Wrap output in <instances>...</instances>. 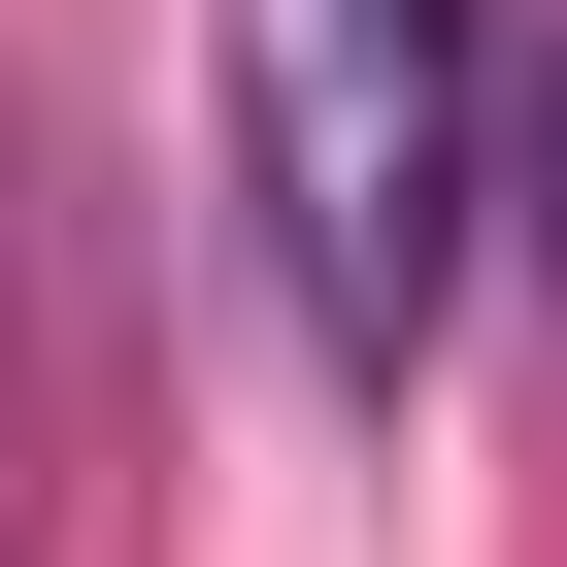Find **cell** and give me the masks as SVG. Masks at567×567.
Wrapping results in <instances>:
<instances>
[{"label":"cell","mask_w":567,"mask_h":567,"mask_svg":"<svg viewBox=\"0 0 567 567\" xmlns=\"http://www.w3.org/2000/svg\"><path fill=\"white\" fill-rule=\"evenodd\" d=\"M234 200H267V301H301V368H434L467 301V200H501V68L467 0H234Z\"/></svg>","instance_id":"obj_1"}]
</instances>
